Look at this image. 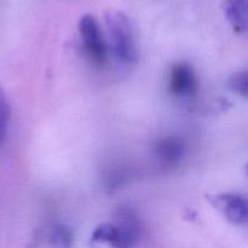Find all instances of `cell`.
Instances as JSON below:
<instances>
[{
	"label": "cell",
	"mask_w": 248,
	"mask_h": 248,
	"mask_svg": "<svg viewBox=\"0 0 248 248\" xmlns=\"http://www.w3.org/2000/svg\"><path fill=\"white\" fill-rule=\"evenodd\" d=\"M170 92L176 98L190 99L198 93L199 84L195 70L188 63H177L169 75Z\"/></svg>",
	"instance_id": "obj_4"
},
{
	"label": "cell",
	"mask_w": 248,
	"mask_h": 248,
	"mask_svg": "<svg viewBox=\"0 0 248 248\" xmlns=\"http://www.w3.org/2000/svg\"><path fill=\"white\" fill-rule=\"evenodd\" d=\"M114 222L123 232L126 247H133L138 245V242L142 239L143 224L133 208L126 205L116 208L114 213Z\"/></svg>",
	"instance_id": "obj_6"
},
{
	"label": "cell",
	"mask_w": 248,
	"mask_h": 248,
	"mask_svg": "<svg viewBox=\"0 0 248 248\" xmlns=\"http://www.w3.org/2000/svg\"><path fill=\"white\" fill-rule=\"evenodd\" d=\"M36 240L44 245H51L57 247H69L73 245L74 235L70 228L65 225L55 224L41 228L36 234Z\"/></svg>",
	"instance_id": "obj_8"
},
{
	"label": "cell",
	"mask_w": 248,
	"mask_h": 248,
	"mask_svg": "<svg viewBox=\"0 0 248 248\" xmlns=\"http://www.w3.org/2000/svg\"><path fill=\"white\" fill-rule=\"evenodd\" d=\"M82 48L89 60L96 65H103L108 57V45L99 28L97 19L92 15L86 14L79 19L78 24Z\"/></svg>",
	"instance_id": "obj_2"
},
{
	"label": "cell",
	"mask_w": 248,
	"mask_h": 248,
	"mask_svg": "<svg viewBox=\"0 0 248 248\" xmlns=\"http://www.w3.org/2000/svg\"><path fill=\"white\" fill-rule=\"evenodd\" d=\"M207 201L232 224H248V199L245 196L232 193L213 194L207 196Z\"/></svg>",
	"instance_id": "obj_3"
},
{
	"label": "cell",
	"mask_w": 248,
	"mask_h": 248,
	"mask_svg": "<svg viewBox=\"0 0 248 248\" xmlns=\"http://www.w3.org/2000/svg\"><path fill=\"white\" fill-rule=\"evenodd\" d=\"M108 47L114 57L124 65H131L137 60L135 35L130 18L124 12L111 10L104 15Z\"/></svg>",
	"instance_id": "obj_1"
},
{
	"label": "cell",
	"mask_w": 248,
	"mask_h": 248,
	"mask_svg": "<svg viewBox=\"0 0 248 248\" xmlns=\"http://www.w3.org/2000/svg\"><path fill=\"white\" fill-rule=\"evenodd\" d=\"M10 121V104L5 96L4 91L0 87V143L5 140Z\"/></svg>",
	"instance_id": "obj_11"
},
{
	"label": "cell",
	"mask_w": 248,
	"mask_h": 248,
	"mask_svg": "<svg viewBox=\"0 0 248 248\" xmlns=\"http://www.w3.org/2000/svg\"><path fill=\"white\" fill-rule=\"evenodd\" d=\"M246 173H247V176H248V164H247V166H246Z\"/></svg>",
	"instance_id": "obj_13"
},
{
	"label": "cell",
	"mask_w": 248,
	"mask_h": 248,
	"mask_svg": "<svg viewBox=\"0 0 248 248\" xmlns=\"http://www.w3.org/2000/svg\"><path fill=\"white\" fill-rule=\"evenodd\" d=\"M153 154L154 159L164 169H176L183 161L186 155V144L177 136H165L154 143Z\"/></svg>",
	"instance_id": "obj_5"
},
{
	"label": "cell",
	"mask_w": 248,
	"mask_h": 248,
	"mask_svg": "<svg viewBox=\"0 0 248 248\" xmlns=\"http://www.w3.org/2000/svg\"><path fill=\"white\" fill-rule=\"evenodd\" d=\"M91 240L94 244H106L119 248L126 247L123 232L115 222L99 224L92 232Z\"/></svg>",
	"instance_id": "obj_9"
},
{
	"label": "cell",
	"mask_w": 248,
	"mask_h": 248,
	"mask_svg": "<svg viewBox=\"0 0 248 248\" xmlns=\"http://www.w3.org/2000/svg\"><path fill=\"white\" fill-rule=\"evenodd\" d=\"M128 178V171L124 169H113L108 173V176L106 177V181H104V186L109 190H115L119 186H123Z\"/></svg>",
	"instance_id": "obj_12"
},
{
	"label": "cell",
	"mask_w": 248,
	"mask_h": 248,
	"mask_svg": "<svg viewBox=\"0 0 248 248\" xmlns=\"http://www.w3.org/2000/svg\"><path fill=\"white\" fill-rule=\"evenodd\" d=\"M223 10L235 33L248 35V0H225Z\"/></svg>",
	"instance_id": "obj_7"
},
{
	"label": "cell",
	"mask_w": 248,
	"mask_h": 248,
	"mask_svg": "<svg viewBox=\"0 0 248 248\" xmlns=\"http://www.w3.org/2000/svg\"><path fill=\"white\" fill-rule=\"evenodd\" d=\"M228 86L235 93L248 98V69L234 73L228 80Z\"/></svg>",
	"instance_id": "obj_10"
}]
</instances>
